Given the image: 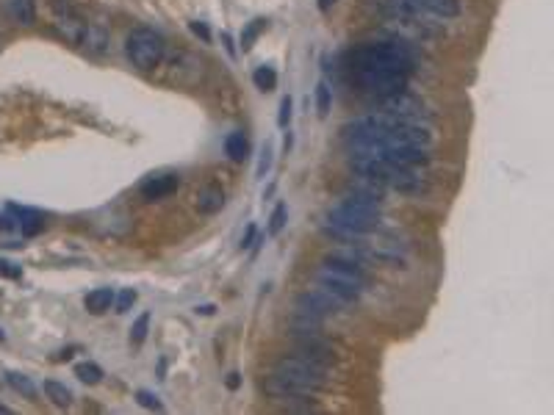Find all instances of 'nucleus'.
<instances>
[{
    "label": "nucleus",
    "mask_w": 554,
    "mask_h": 415,
    "mask_svg": "<svg viewBox=\"0 0 554 415\" xmlns=\"http://www.w3.org/2000/svg\"><path fill=\"white\" fill-rule=\"evenodd\" d=\"M44 393H47V399H50L53 405H58V407H69V405H72V391H69L67 385L56 382V380H47V382H44Z\"/></svg>",
    "instance_id": "obj_15"
},
{
    "label": "nucleus",
    "mask_w": 554,
    "mask_h": 415,
    "mask_svg": "<svg viewBox=\"0 0 554 415\" xmlns=\"http://www.w3.org/2000/svg\"><path fill=\"white\" fill-rule=\"evenodd\" d=\"M3 341H6V332H3V327H0V344H3Z\"/></svg>",
    "instance_id": "obj_32"
},
{
    "label": "nucleus",
    "mask_w": 554,
    "mask_h": 415,
    "mask_svg": "<svg viewBox=\"0 0 554 415\" xmlns=\"http://www.w3.org/2000/svg\"><path fill=\"white\" fill-rule=\"evenodd\" d=\"M8 17L19 25H33L36 19V3L33 0H8Z\"/></svg>",
    "instance_id": "obj_13"
},
{
    "label": "nucleus",
    "mask_w": 554,
    "mask_h": 415,
    "mask_svg": "<svg viewBox=\"0 0 554 415\" xmlns=\"http://www.w3.org/2000/svg\"><path fill=\"white\" fill-rule=\"evenodd\" d=\"M349 67L352 69H394L410 75L416 67V58L408 47V42H377V44H363L349 53Z\"/></svg>",
    "instance_id": "obj_4"
},
{
    "label": "nucleus",
    "mask_w": 554,
    "mask_h": 415,
    "mask_svg": "<svg viewBox=\"0 0 554 415\" xmlns=\"http://www.w3.org/2000/svg\"><path fill=\"white\" fill-rule=\"evenodd\" d=\"M164 50H167V44H164V39L153 28H136V31L128 33L125 53L133 61V67H139V69L158 67L161 58H164Z\"/></svg>",
    "instance_id": "obj_5"
},
{
    "label": "nucleus",
    "mask_w": 554,
    "mask_h": 415,
    "mask_svg": "<svg viewBox=\"0 0 554 415\" xmlns=\"http://www.w3.org/2000/svg\"><path fill=\"white\" fill-rule=\"evenodd\" d=\"M147 332H150V313H142V316L133 321V327H131V344L142 346V344L147 341Z\"/></svg>",
    "instance_id": "obj_20"
},
{
    "label": "nucleus",
    "mask_w": 554,
    "mask_h": 415,
    "mask_svg": "<svg viewBox=\"0 0 554 415\" xmlns=\"http://www.w3.org/2000/svg\"><path fill=\"white\" fill-rule=\"evenodd\" d=\"M114 291L111 288H94V291H89V296H86V310L92 313V316H103L106 310H111V305H114Z\"/></svg>",
    "instance_id": "obj_12"
},
{
    "label": "nucleus",
    "mask_w": 554,
    "mask_h": 415,
    "mask_svg": "<svg viewBox=\"0 0 554 415\" xmlns=\"http://www.w3.org/2000/svg\"><path fill=\"white\" fill-rule=\"evenodd\" d=\"M6 382H8V385H11L14 391H17V393H22L25 399H33V396H36V388H33V382H31V380H28L25 374L8 371V374H6Z\"/></svg>",
    "instance_id": "obj_16"
},
{
    "label": "nucleus",
    "mask_w": 554,
    "mask_h": 415,
    "mask_svg": "<svg viewBox=\"0 0 554 415\" xmlns=\"http://www.w3.org/2000/svg\"><path fill=\"white\" fill-rule=\"evenodd\" d=\"M0 413H11V410H8V407H3V405H0Z\"/></svg>",
    "instance_id": "obj_33"
},
{
    "label": "nucleus",
    "mask_w": 554,
    "mask_h": 415,
    "mask_svg": "<svg viewBox=\"0 0 554 415\" xmlns=\"http://www.w3.org/2000/svg\"><path fill=\"white\" fill-rule=\"evenodd\" d=\"M380 213L377 208H369L363 203H355V200H344L335 208L327 210L324 216V232L330 238H338V241H358L369 232H374L380 227Z\"/></svg>",
    "instance_id": "obj_3"
},
{
    "label": "nucleus",
    "mask_w": 554,
    "mask_h": 415,
    "mask_svg": "<svg viewBox=\"0 0 554 415\" xmlns=\"http://www.w3.org/2000/svg\"><path fill=\"white\" fill-rule=\"evenodd\" d=\"M366 285H369L366 269L346 257H338V255H330L313 271V288L321 291L327 299H333L341 310L349 307L352 302H358V296L366 291Z\"/></svg>",
    "instance_id": "obj_2"
},
{
    "label": "nucleus",
    "mask_w": 554,
    "mask_h": 415,
    "mask_svg": "<svg viewBox=\"0 0 554 415\" xmlns=\"http://www.w3.org/2000/svg\"><path fill=\"white\" fill-rule=\"evenodd\" d=\"M181 189V175L178 172H158L153 178H147L142 186H139V194L147 200V203H158L169 194H175Z\"/></svg>",
    "instance_id": "obj_7"
},
{
    "label": "nucleus",
    "mask_w": 554,
    "mask_h": 415,
    "mask_svg": "<svg viewBox=\"0 0 554 415\" xmlns=\"http://www.w3.org/2000/svg\"><path fill=\"white\" fill-rule=\"evenodd\" d=\"M192 31H194L197 36H203V42H211V31H208L203 22H192Z\"/></svg>",
    "instance_id": "obj_28"
},
{
    "label": "nucleus",
    "mask_w": 554,
    "mask_h": 415,
    "mask_svg": "<svg viewBox=\"0 0 554 415\" xmlns=\"http://www.w3.org/2000/svg\"><path fill=\"white\" fill-rule=\"evenodd\" d=\"M6 210H8V213L17 219V227H19L25 235H33V232H39V230H42V224H44V221H42V213H39V210H33V208H22V205H14V203H11V205L6 208Z\"/></svg>",
    "instance_id": "obj_10"
},
{
    "label": "nucleus",
    "mask_w": 554,
    "mask_h": 415,
    "mask_svg": "<svg viewBox=\"0 0 554 415\" xmlns=\"http://www.w3.org/2000/svg\"><path fill=\"white\" fill-rule=\"evenodd\" d=\"M78 44H81L86 53L103 56V53L108 50V33H106V28H100V25H94V22H86L83 31H81Z\"/></svg>",
    "instance_id": "obj_9"
},
{
    "label": "nucleus",
    "mask_w": 554,
    "mask_h": 415,
    "mask_svg": "<svg viewBox=\"0 0 554 415\" xmlns=\"http://www.w3.org/2000/svg\"><path fill=\"white\" fill-rule=\"evenodd\" d=\"M225 153H228V158H230L233 164L247 161V153H250L247 136H244V133H230V136L225 139Z\"/></svg>",
    "instance_id": "obj_14"
},
{
    "label": "nucleus",
    "mask_w": 554,
    "mask_h": 415,
    "mask_svg": "<svg viewBox=\"0 0 554 415\" xmlns=\"http://www.w3.org/2000/svg\"><path fill=\"white\" fill-rule=\"evenodd\" d=\"M288 122H291V97H283V100H280L277 125H280V128H288Z\"/></svg>",
    "instance_id": "obj_26"
},
{
    "label": "nucleus",
    "mask_w": 554,
    "mask_h": 415,
    "mask_svg": "<svg viewBox=\"0 0 554 415\" xmlns=\"http://www.w3.org/2000/svg\"><path fill=\"white\" fill-rule=\"evenodd\" d=\"M136 399H139V405H142V407H147V410H164V405L158 402V396H153L150 391H139V393H136Z\"/></svg>",
    "instance_id": "obj_24"
},
{
    "label": "nucleus",
    "mask_w": 554,
    "mask_h": 415,
    "mask_svg": "<svg viewBox=\"0 0 554 415\" xmlns=\"http://www.w3.org/2000/svg\"><path fill=\"white\" fill-rule=\"evenodd\" d=\"M197 208H200V213H217V210H222L225 208V192L219 189V186H205V189H200V194H197Z\"/></svg>",
    "instance_id": "obj_11"
},
{
    "label": "nucleus",
    "mask_w": 554,
    "mask_h": 415,
    "mask_svg": "<svg viewBox=\"0 0 554 415\" xmlns=\"http://www.w3.org/2000/svg\"><path fill=\"white\" fill-rule=\"evenodd\" d=\"M261 28H264V19H255V22L242 33V47H244V50H250V47L255 44V36L261 33Z\"/></svg>",
    "instance_id": "obj_23"
},
{
    "label": "nucleus",
    "mask_w": 554,
    "mask_h": 415,
    "mask_svg": "<svg viewBox=\"0 0 554 415\" xmlns=\"http://www.w3.org/2000/svg\"><path fill=\"white\" fill-rule=\"evenodd\" d=\"M0 274H3V277H11V280H17V277H22V269H14V263H8V260H0Z\"/></svg>",
    "instance_id": "obj_27"
},
{
    "label": "nucleus",
    "mask_w": 554,
    "mask_h": 415,
    "mask_svg": "<svg viewBox=\"0 0 554 415\" xmlns=\"http://www.w3.org/2000/svg\"><path fill=\"white\" fill-rule=\"evenodd\" d=\"M269 167H272V144L267 142V144H264V150H261V164H258V178H267Z\"/></svg>",
    "instance_id": "obj_25"
},
{
    "label": "nucleus",
    "mask_w": 554,
    "mask_h": 415,
    "mask_svg": "<svg viewBox=\"0 0 554 415\" xmlns=\"http://www.w3.org/2000/svg\"><path fill=\"white\" fill-rule=\"evenodd\" d=\"M253 235H255V227H253V224H250V227H247V235H244V238H242V249H247V246H250V244H253Z\"/></svg>",
    "instance_id": "obj_29"
},
{
    "label": "nucleus",
    "mask_w": 554,
    "mask_h": 415,
    "mask_svg": "<svg viewBox=\"0 0 554 415\" xmlns=\"http://www.w3.org/2000/svg\"><path fill=\"white\" fill-rule=\"evenodd\" d=\"M324 385H327V366L308 357L305 352L277 360L272 377L267 380V391L285 402L288 399H310Z\"/></svg>",
    "instance_id": "obj_1"
},
{
    "label": "nucleus",
    "mask_w": 554,
    "mask_h": 415,
    "mask_svg": "<svg viewBox=\"0 0 554 415\" xmlns=\"http://www.w3.org/2000/svg\"><path fill=\"white\" fill-rule=\"evenodd\" d=\"M197 313H205V316H211V313H214V305H203V307H197Z\"/></svg>",
    "instance_id": "obj_31"
},
{
    "label": "nucleus",
    "mask_w": 554,
    "mask_h": 415,
    "mask_svg": "<svg viewBox=\"0 0 554 415\" xmlns=\"http://www.w3.org/2000/svg\"><path fill=\"white\" fill-rule=\"evenodd\" d=\"M133 302H136V291H133V288H125V291H119V294L114 296V310H117V313H128V310L133 307Z\"/></svg>",
    "instance_id": "obj_22"
},
{
    "label": "nucleus",
    "mask_w": 554,
    "mask_h": 415,
    "mask_svg": "<svg viewBox=\"0 0 554 415\" xmlns=\"http://www.w3.org/2000/svg\"><path fill=\"white\" fill-rule=\"evenodd\" d=\"M239 382H242V380H239V374H230V377H228V388H230V391H236V388H239Z\"/></svg>",
    "instance_id": "obj_30"
},
{
    "label": "nucleus",
    "mask_w": 554,
    "mask_h": 415,
    "mask_svg": "<svg viewBox=\"0 0 554 415\" xmlns=\"http://www.w3.org/2000/svg\"><path fill=\"white\" fill-rule=\"evenodd\" d=\"M75 377L81 382H86V385H97L103 380V369L97 363H78L75 366Z\"/></svg>",
    "instance_id": "obj_17"
},
{
    "label": "nucleus",
    "mask_w": 554,
    "mask_h": 415,
    "mask_svg": "<svg viewBox=\"0 0 554 415\" xmlns=\"http://www.w3.org/2000/svg\"><path fill=\"white\" fill-rule=\"evenodd\" d=\"M330 105H333V89L324 81H319V86H316V111H319V117H327Z\"/></svg>",
    "instance_id": "obj_19"
},
{
    "label": "nucleus",
    "mask_w": 554,
    "mask_h": 415,
    "mask_svg": "<svg viewBox=\"0 0 554 415\" xmlns=\"http://www.w3.org/2000/svg\"><path fill=\"white\" fill-rule=\"evenodd\" d=\"M285 219H288V208H285V203H277L275 210H272V216H269V235H272V238L283 232Z\"/></svg>",
    "instance_id": "obj_21"
},
{
    "label": "nucleus",
    "mask_w": 554,
    "mask_h": 415,
    "mask_svg": "<svg viewBox=\"0 0 554 415\" xmlns=\"http://www.w3.org/2000/svg\"><path fill=\"white\" fill-rule=\"evenodd\" d=\"M83 25H86V22H83L72 8H67V6H58L56 14H53V28L58 31L61 39H67V42H72V44H78Z\"/></svg>",
    "instance_id": "obj_8"
},
{
    "label": "nucleus",
    "mask_w": 554,
    "mask_h": 415,
    "mask_svg": "<svg viewBox=\"0 0 554 415\" xmlns=\"http://www.w3.org/2000/svg\"><path fill=\"white\" fill-rule=\"evenodd\" d=\"M253 83H255L261 92H272L277 86V72L272 67H258V69L253 72Z\"/></svg>",
    "instance_id": "obj_18"
},
{
    "label": "nucleus",
    "mask_w": 554,
    "mask_h": 415,
    "mask_svg": "<svg viewBox=\"0 0 554 415\" xmlns=\"http://www.w3.org/2000/svg\"><path fill=\"white\" fill-rule=\"evenodd\" d=\"M352 78L360 86V92H366L377 100L391 97L396 92H405L408 81H410V75L394 72V69H352Z\"/></svg>",
    "instance_id": "obj_6"
}]
</instances>
